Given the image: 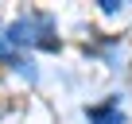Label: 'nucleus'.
<instances>
[{"label": "nucleus", "mask_w": 132, "mask_h": 124, "mask_svg": "<svg viewBox=\"0 0 132 124\" xmlns=\"http://www.w3.org/2000/svg\"><path fill=\"white\" fill-rule=\"evenodd\" d=\"M97 4H101V12H105V16H113V12L120 8V0H97Z\"/></svg>", "instance_id": "f03ea898"}, {"label": "nucleus", "mask_w": 132, "mask_h": 124, "mask_svg": "<svg viewBox=\"0 0 132 124\" xmlns=\"http://www.w3.org/2000/svg\"><path fill=\"white\" fill-rule=\"evenodd\" d=\"M86 116H89V124H124V112H120V101L117 97H109L101 105H89Z\"/></svg>", "instance_id": "f257e3e1"}]
</instances>
